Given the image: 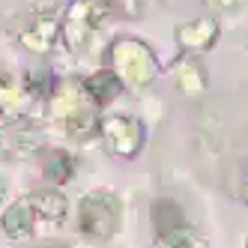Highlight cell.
I'll return each mask as SVG.
<instances>
[{"label": "cell", "instance_id": "obj_1", "mask_svg": "<svg viewBox=\"0 0 248 248\" xmlns=\"http://www.w3.org/2000/svg\"><path fill=\"white\" fill-rule=\"evenodd\" d=\"M120 218V203L108 188H96L93 194H87L81 203V230L87 236H111Z\"/></svg>", "mask_w": 248, "mask_h": 248}, {"label": "cell", "instance_id": "obj_2", "mask_svg": "<svg viewBox=\"0 0 248 248\" xmlns=\"http://www.w3.org/2000/svg\"><path fill=\"white\" fill-rule=\"evenodd\" d=\"M117 63L129 69L123 75H129V81H135V84L147 81L153 75V60L144 51V45H138V42H120L117 45Z\"/></svg>", "mask_w": 248, "mask_h": 248}, {"label": "cell", "instance_id": "obj_3", "mask_svg": "<svg viewBox=\"0 0 248 248\" xmlns=\"http://www.w3.org/2000/svg\"><path fill=\"white\" fill-rule=\"evenodd\" d=\"M140 126L132 120V117H114L111 123H105V135H108V140L114 144L117 153H135L140 147V138H129V132H138Z\"/></svg>", "mask_w": 248, "mask_h": 248}, {"label": "cell", "instance_id": "obj_4", "mask_svg": "<svg viewBox=\"0 0 248 248\" xmlns=\"http://www.w3.org/2000/svg\"><path fill=\"white\" fill-rule=\"evenodd\" d=\"M84 87H87V96H90L96 105H108V102L120 93L123 81H120L114 72H99V75H93V78H87Z\"/></svg>", "mask_w": 248, "mask_h": 248}, {"label": "cell", "instance_id": "obj_5", "mask_svg": "<svg viewBox=\"0 0 248 248\" xmlns=\"http://www.w3.org/2000/svg\"><path fill=\"white\" fill-rule=\"evenodd\" d=\"M45 248H63V245H45Z\"/></svg>", "mask_w": 248, "mask_h": 248}]
</instances>
